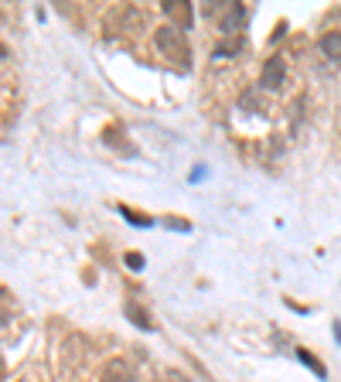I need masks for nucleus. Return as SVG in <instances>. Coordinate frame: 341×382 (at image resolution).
<instances>
[{
    "mask_svg": "<svg viewBox=\"0 0 341 382\" xmlns=\"http://www.w3.org/2000/svg\"><path fill=\"white\" fill-rule=\"evenodd\" d=\"M123 311H126V317H130V321H133L137 328H144V331H151V328H154V321H151V314H147V311H144L140 304H126Z\"/></svg>",
    "mask_w": 341,
    "mask_h": 382,
    "instance_id": "obj_6",
    "label": "nucleus"
},
{
    "mask_svg": "<svg viewBox=\"0 0 341 382\" xmlns=\"http://www.w3.org/2000/svg\"><path fill=\"white\" fill-rule=\"evenodd\" d=\"M239 106H243V109H259V99H256V93H246L239 99Z\"/></svg>",
    "mask_w": 341,
    "mask_h": 382,
    "instance_id": "obj_8",
    "label": "nucleus"
},
{
    "mask_svg": "<svg viewBox=\"0 0 341 382\" xmlns=\"http://www.w3.org/2000/svg\"><path fill=\"white\" fill-rule=\"evenodd\" d=\"M154 48L170 58V62H181V69H188V41H184V31H177L174 24H164V27H157L154 31Z\"/></svg>",
    "mask_w": 341,
    "mask_h": 382,
    "instance_id": "obj_1",
    "label": "nucleus"
},
{
    "mask_svg": "<svg viewBox=\"0 0 341 382\" xmlns=\"http://www.w3.org/2000/svg\"><path fill=\"white\" fill-rule=\"evenodd\" d=\"M126 267H130V270H144V256H140V253H130V256H126Z\"/></svg>",
    "mask_w": 341,
    "mask_h": 382,
    "instance_id": "obj_9",
    "label": "nucleus"
},
{
    "mask_svg": "<svg viewBox=\"0 0 341 382\" xmlns=\"http://www.w3.org/2000/svg\"><path fill=\"white\" fill-rule=\"evenodd\" d=\"M102 382H130V362L126 359H109L102 366Z\"/></svg>",
    "mask_w": 341,
    "mask_h": 382,
    "instance_id": "obj_3",
    "label": "nucleus"
},
{
    "mask_svg": "<svg viewBox=\"0 0 341 382\" xmlns=\"http://www.w3.org/2000/svg\"><path fill=\"white\" fill-rule=\"evenodd\" d=\"M164 14L174 21L177 31H184V27L191 24V3H181V0L174 3V0H168V3H164Z\"/></svg>",
    "mask_w": 341,
    "mask_h": 382,
    "instance_id": "obj_4",
    "label": "nucleus"
},
{
    "mask_svg": "<svg viewBox=\"0 0 341 382\" xmlns=\"http://www.w3.org/2000/svg\"><path fill=\"white\" fill-rule=\"evenodd\" d=\"M7 55H10V52H7V45H0V62H3Z\"/></svg>",
    "mask_w": 341,
    "mask_h": 382,
    "instance_id": "obj_10",
    "label": "nucleus"
},
{
    "mask_svg": "<svg viewBox=\"0 0 341 382\" xmlns=\"http://www.w3.org/2000/svg\"><path fill=\"white\" fill-rule=\"evenodd\" d=\"M321 52H324L328 58H341V31L321 34Z\"/></svg>",
    "mask_w": 341,
    "mask_h": 382,
    "instance_id": "obj_7",
    "label": "nucleus"
},
{
    "mask_svg": "<svg viewBox=\"0 0 341 382\" xmlns=\"http://www.w3.org/2000/svg\"><path fill=\"white\" fill-rule=\"evenodd\" d=\"M259 82H263L266 89H280V86L287 82V65H283V58H266Z\"/></svg>",
    "mask_w": 341,
    "mask_h": 382,
    "instance_id": "obj_2",
    "label": "nucleus"
},
{
    "mask_svg": "<svg viewBox=\"0 0 341 382\" xmlns=\"http://www.w3.org/2000/svg\"><path fill=\"white\" fill-rule=\"evenodd\" d=\"M243 21H246V7H243V3H236V7L226 14L222 31H226V34H232V31H239V27H243Z\"/></svg>",
    "mask_w": 341,
    "mask_h": 382,
    "instance_id": "obj_5",
    "label": "nucleus"
}]
</instances>
